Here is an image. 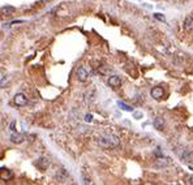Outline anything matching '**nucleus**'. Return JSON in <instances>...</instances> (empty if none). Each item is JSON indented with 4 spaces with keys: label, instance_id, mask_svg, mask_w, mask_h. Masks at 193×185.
Masks as SVG:
<instances>
[{
    "label": "nucleus",
    "instance_id": "obj_1",
    "mask_svg": "<svg viewBox=\"0 0 193 185\" xmlns=\"http://www.w3.org/2000/svg\"><path fill=\"white\" fill-rule=\"evenodd\" d=\"M98 145L104 149H116L120 145V138L115 134H104L98 137Z\"/></svg>",
    "mask_w": 193,
    "mask_h": 185
},
{
    "label": "nucleus",
    "instance_id": "obj_2",
    "mask_svg": "<svg viewBox=\"0 0 193 185\" xmlns=\"http://www.w3.org/2000/svg\"><path fill=\"white\" fill-rule=\"evenodd\" d=\"M13 102H14V104L17 106V107H25L26 104H28V98L25 96V94H22V93H17L16 95H14V98H13Z\"/></svg>",
    "mask_w": 193,
    "mask_h": 185
},
{
    "label": "nucleus",
    "instance_id": "obj_3",
    "mask_svg": "<svg viewBox=\"0 0 193 185\" xmlns=\"http://www.w3.org/2000/svg\"><path fill=\"white\" fill-rule=\"evenodd\" d=\"M76 76H77L78 81L85 82V81H87V78H89V72L86 70L85 67H78L77 70H76Z\"/></svg>",
    "mask_w": 193,
    "mask_h": 185
},
{
    "label": "nucleus",
    "instance_id": "obj_4",
    "mask_svg": "<svg viewBox=\"0 0 193 185\" xmlns=\"http://www.w3.org/2000/svg\"><path fill=\"white\" fill-rule=\"evenodd\" d=\"M152 96H153V99H155V101H161L162 98H163V95H164V91H163V89L161 86H155L154 89L152 90Z\"/></svg>",
    "mask_w": 193,
    "mask_h": 185
},
{
    "label": "nucleus",
    "instance_id": "obj_5",
    "mask_svg": "<svg viewBox=\"0 0 193 185\" xmlns=\"http://www.w3.org/2000/svg\"><path fill=\"white\" fill-rule=\"evenodd\" d=\"M107 82H108V85L111 87H113V89H118V87H120V85H121V80H120L119 76H111V77H108Z\"/></svg>",
    "mask_w": 193,
    "mask_h": 185
},
{
    "label": "nucleus",
    "instance_id": "obj_6",
    "mask_svg": "<svg viewBox=\"0 0 193 185\" xmlns=\"http://www.w3.org/2000/svg\"><path fill=\"white\" fill-rule=\"evenodd\" d=\"M36 166L38 167L39 170L42 171H45L48 168V166H50V161L47 159V158H39V159L36 162Z\"/></svg>",
    "mask_w": 193,
    "mask_h": 185
},
{
    "label": "nucleus",
    "instance_id": "obj_7",
    "mask_svg": "<svg viewBox=\"0 0 193 185\" xmlns=\"http://www.w3.org/2000/svg\"><path fill=\"white\" fill-rule=\"evenodd\" d=\"M183 28L185 31H192L193 30V16H187L185 20L183 22Z\"/></svg>",
    "mask_w": 193,
    "mask_h": 185
},
{
    "label": "nucleus",
    "instance_id": "obj_8",
    "mask_svg": "<svg viewBox=\"0 0 193 185\" xmlns=\"http://www.w3.org/2000/svg\"><path fill=\"white\" fill-rule=\"evenodd\" d=\"M171 164V159L170 158H166V156H158V159L155 162L157 167H167Z\"/></svg>",
    "mask_w": 193,
    "mask_h": 185
},
{
    "label": "nucleus",
    "instance_id": "obj_9",
    "mask_svg": "<svg viewBox=\"0 0 193 185\" xmlns=\"http://www.w3.org/2000/svg\"><path fill=\"white\" fill-rule=\"evenodd\" d=\"M180 158L184 161V162H192L193 161V150H189V149H185L183 153H181V155H180Z\"/></svg>",
    "mask_w": 193,
    "mask_h": 185
},
{
    "label": "nucleus",
    "instance_id": "obj_10",
    "mask_svg": "<svg viewBox=\"0 0 193 185\" xmlns=\"http://www.w3.org/2000/svg\"><path fill=\"white\" fill-rule=\"evenodd\" d=\"M11 142H13V144H21V142H24V139H25V137H24V134H20V133H16V132H13V133L11 134Z\"/></svg>",
    "mask_w": 193,
    "mask_h": 185
},
{
    "label": "nucleus",
    "instance_id": "obj_11",
    "mask_svg": "<svg viewBox=\"0 0 193 185\" xmlns=\"http://www.w3.org/2000/svg\"><path fill=\"white\" fill-rule=\"evenodd\" d=\"M14 11H16V8L11 7V5H4V7L0 8V12H2L3 16H11V14L14 13Z\"/></svg>",
    "mask_w": 193,
    "mask_h": 185
},
{
    "label": "nucleus",
    "instance_id": "obj_12",
    "mask_svg": "<svg viewBox=\"0 0 193 185\" xmlns=\"http://www.w3.org/2000/svg\"><path fill=\"white\" fill-rule=\"evenodd\" d=\"M153 125H154V128L157 130H163L164 129V120H163V117H155Z\"/></svg>",
    "mask_w": 193,
    "mask_h": 185
},
{
    "label": "nucleus",
    "instance_id": "obj_13",
    "mask_svg": "<svg viewBox=\"0 0 193 185\" xmlns=\"http://www.w3.org/2000/svg\"><path fill=\"white\" fill-rule=\"evenodd\" d=\"M11 84V77L9 76H4L2 80H0V89H7Z\"/></svg>",
    "mask_w": 193,
    "mask_h": 185
},
{
    "label": "nucleus",
    "instance_id": "obj_14",
    "mask_svg": "<svg viewBox=\"0 0 193 185\" xmlns=\"http://www.w3.org/2000/svg\"><path fill=\"white\" fill-rule=\"evenodd\" d=\"M56 177H58V180H59L60 182H63L64 180H67V179H68V172H67L65 170H60Z\"/></svg>",
    "mask_w": 193,
    "mask_h": 185
},
{
    "label": "nucleus",
    "instance_id": "obj_15",
    "mask_svg": "<svg viewBox=\"0 0 193 185\" xmlns=\"http://www.w3.org/2000/svg\"><path fill=\"white\" fill-rule=\"evenodd\" d=\"M118 106L121 108V110H124V111H128V112H130L133 108L130 107V106H128V104H125V103H123V102H118Z\"/></svg>",
    "mask_w": 193,
    "mask_h": 185
},
{
    "label": "nucleus",
    "instance_id": "obj_16",
    "mask_svg": "<svg viewBox=\"0 0 193 185\" xmlns=\"http://www.w3.org/2000/svg\"><path fill=\"white\" fill-rule=\"evenodd\" d=\"M154 17L157 20H159V21H164V16L163 14H161V13H155L154 14Z\"/></svg>",
    "mask_w": 193,
    "mask_h": 185
},
{
    "label": "nucleus",
    "instance_id": "obj_17",
    "mask_svg": "<svg viewBox=\"0 0 193 185\" xmlns=\"http://www.w3.org/2000/svg\"><path fill=\"white\" fill-rule=\"evenodd\" d=\"M154 155H157V156H162V151H161V149H159V147H158V149H155Z\"/></svg>",
    "mask_w": 193,
    "mask_h": 185
},
{
    "label": "nucleus",
    "instance_id": "obj_18",
    "mask_svg": "<svg viewBox=\"0 0 193 185\" xmlns=\"http://www.w3.org/2000/svg\"><path fill=\"white\" fill-rule=\"evenodd\" d=\"M9 128H11V130H12V132H16V121H12V124H11V127H9Z\"/></svg>",
    "mask_w": 193,
    "mask_h": 185
},
{
    "label": "nucleus",
    "instance_id": "obj_19",
    "mask_svg": "<svg viewBox=\"0 0 193 185\" xmlns=\"http://www.w3.org/2000/svg\"><path fill=\"white\" fill-rule=\"evenodd\" d=\"M85 120H86V121H91V115H86Z\"/></svg>",
    "mask_w": 193,
    "mask_h": 185
},
{
    "label": "nucleus",
    "instance_id": "obj_20",
    "mask_svg": "<svg viewBox=\"0 0 193 185\" xmlns=\"http://www.w3.org/2000/svg\"><path fill=\"white\" fill-rule=\"evenodd\" d=\"M188 184H193V177H189L188 179Z\"/></svg>",
    "mask_w": 193,
    "mask_h": 185
},
{
    "label": "nucleus",
    "instance_id": "obj_21",
    "mask_svg": "<svg viewBox=\"0 0 193 185\" xmlns=\"http://www.w3.org/2000/svg\"><path fill=\"white\" fill-rule=\"evenodd\" d=\"M41 2H42V3H50L51 0H41Z\"/></svg>",
    "mask_w": 193,
    "mask_h": 185
}]
</instances>
